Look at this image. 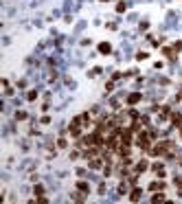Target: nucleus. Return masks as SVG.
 I'll use <instances>...</instances> for the list:
<instances>
[{"mask_svg": "<svg viewBox=\"0 0 182 204\" xmlns=\"http://www.w3.org/2000/svg\"><path fill=\"white\" fill-rule=\"evenodd\" d=\"M147 167H149L147 160H138V163H134V173L138 176V173H143L145 169H147Z\"/></svg>", "mask_w": 182, "mask_h": 204, "instance_id": "nucleus-1", "label": "nucleus"}, {"mask_svg": "<svg viewBox=\"0 0 182 204\" xmlns=\"http://www.w3.org/2000/svg\"><path fill=\"white\" fill-rule=\"evenodd\" d=\"M169 119H171V123H173L178 130L182 127V114H178V112H171V116H169Z\"/></svg>", "mask_w": 182, "mask_h": 204, "instance_id": "nucleus-2", "label": "nucleus"}, {"mask_svg": "<svg viewBox=\"0 0 182 204\" xmlns=\"http://www.w3.org/2000/svg\"><path fill=\"white\" fill-rule=\"evenodd\" d=\"M143 195V189H132V193H130V202H138Z\"/></svg>", "mask_w": 182, "mask_h": 204, "instance_id": "nucleus-3", "label": "nucleus"}, {"mask_svg": "<svg viewBox=\"0 0 182 204\" xmlns=\"http://www.w3.org/2000/svg\"><path fill=\"white\" fill-rule=\"evenodd\" d=\"M138 101H141V92H134V94L127 97V106H136Z\"/></svg>", "mask_w": 182, "mask_h": 204, "instance_id": "nucleus-4", "label": "nucleus"}, {"mask_svg": "<svg viewBox=\"0 0 182 204\" xmlns=\"http://www.w3.org/2000/svg\"><path fill=\"white\" fill-rule=\"evenodd\" d=\"M110 51H112V46H110L108 42H101V44H99V53H103V55H108Z\"/></svg>", "mask_w": 182, "mask_h": 204, "instance_id": "nucleus-5", "label": "nucleus"}, {"mask_svg": "<svg viewBox=\"0 0 182 204\" xmlns=\"http://www.w3.org/2000/svg\"><path fill=\"white\" fill-rule=\"evenodd\" d=\"M77 189H79L81 193H88V191H90V187H88L86 182H77Z\"/></svg>", "mask_w": 182, "mask_h": 204, "instance_id": "nucleus-6", "label": "nucleus"}, {"mask_svg": "<svg viewBox=\"0 0 182 204\" xmlns=\"http://www.w3.org/2000/svg\"><path fill=\"white\" fill-rule=\"evenodd\" d=\"M158 189H162V182H151L149 184V191H158Z\"/></svg>", "mask_w": 182, "mask_h": 204, "instance_id": "nucleus-7", "label": "nucleus"}, {"mask_svg": "<svg viewBox=\"0 0 182 204\" xmlns=\"http://www.w3.org/2000/svg\"><path fill=\"white\" fill-rule=\"evenodd\" d=\"M151 202H165V195H162V193H158V195L151 197Z\"/></svg>", "mask_w": 182, "mask_h": 204, "instance_id": "nucleus-8", "label": "nucleus"}, {"mask_svg": "<svg viewBox=\"0 0 182 204\" xmlns=\"http://www.w3.org/2000/svg\"><path fill=\"white\" fill-rule=\"evenodd\" d=\"M33 193H35V195H42V193H44V187H42V184H37V187L33 189Z\"/></svg>", "mask_w": 182, "mask_h": 204, "instance_id": "nucleus-9", "label": "nucleus"}, {"mask_svg": "<svg viewBox=\"0 0 182 204\" xmlns=\"http://www.w3.org/2000/svg\"><path fill=\"white\" fill-rule=\"evenodd\" d=\"M73 200H77V202H83V200H86V197H83L81 193H73Z\"/></svg>", "mask_w": 182, "mask_h": 204, "instance_id": "nucleus-10", "label": "nucleus"}, {"mask_svg": "<svg viewBox=\"0 0 182 204\" xmlns=\"http://www.w3.org/2000/svg\"><path fill=\"white\" fill-rule=\"evenodd\" d=\"M116 11H118V13H123V11H125V2H118V5H116Z\"/></svg>", "mask_w": 182, "mask_h": 204, "instance_id": "nucleus-11", "label": "nucleus"}, {"mask_svg": "<svg viewBox=\"0 0 182 204\" xmlns=\"http://www.w3.org/2000/svg\"><path fill=\"white\" fill-rule=\"evenodd\" d=\"M26 99H29V101H33V99H37V92H29V94H26Z\"/></svg>", "mask_w": 182, "mask_h": 204, "instance_id": "nucleus-12", "label": "nucleus"}, {"mask_svg": "<svg viewBox=\"0 0 182 204\" xmlns=\"http://www.w3.org/2000/svg\"><path fill=\"white\" fill-rule=\"evenodd\" d=\"M66 145H68L66 138H59V140H57V147H66Z\"/></svg>", "mask_w": 182, "mask_h": 204, "instance_id": "nucleus-13", "label": "nucleus"}]
</instances>
